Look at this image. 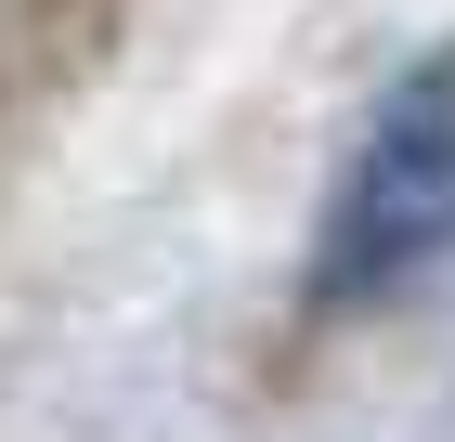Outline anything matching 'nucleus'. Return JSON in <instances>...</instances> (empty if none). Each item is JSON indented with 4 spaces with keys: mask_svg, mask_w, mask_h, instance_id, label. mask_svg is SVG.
Masks as SVG:
<instances>
[{
    "mask_svg": "<svg viewBox=\"0 0 455 442\" xmlns=\"http://www.w3.org/2000/svg\"><path fill=\"white\" fill-rule=\"evenodd\" d=\"M455 247V39H429L417 66L378 92V117L351 131L339 182L313 221V312H378L390 286H417Z\"/></svg>",
    "mask_w": 455,
    "mask_h": 442,
    "instance_id": "obj_1",
    "label": "nucleus"
},
{
    "mask_svg": "<svg viewBox=\"0 0 455 442\" xmlns=\"http://www.w3.org/2000/svg\"><path fill=\"white\" fill-rule=\"evenodd\" d=\"M117 39H131V0H0V131L92 92L117 66Z\"/></svg>",
    "mask_w": 455,
    "mask_h": 442,
    "instance_id": "obj_2",
    "label": "nucleus"
}]
</instances>
